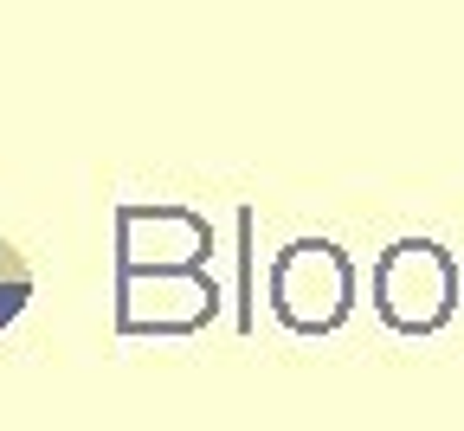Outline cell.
<instances>
[{"mask_svg": "<svg viewBox=\"0 0 464 431\" xmlns=\"http://www.w3.org/2000/svg\"><path fill=\"white\" fill-rule=\"evenodd\" d=\"M374 316L393 335H439L458 316V258L432 238H400L374 264Z\"/></svg>", "mask_w": 464, "mask_h": 431, "instance_id": "obj_1", "label": "cell"}, {"mask_svg": "<svg viewBox=\"0 0 464 431\" xmlns=\"http://www.w3.org/2000/svg\"><path fill=\"white\" fill-rule=\"evenodd\" d=\"M355 310V264L329 238H297L271 264V316L297 335H335Z\"/></svg>", "mask_w": 464, "mask_h": 431, "instance_id": "obj_2", "label": "cell"}, {"mask_svg": "<svg viewBox=\"0 0 464 431\" xmlns=\"http://www.w3.org/2000/svg\"><path fill=\"white\" fill-rule=\"evenodd\" d=\"M26 302H33V271H26V258L14 252V244L0 238V329H7Z\"/></svg>", "mask_w": 464, "mask_h": 431, "instance_id": "obj_3", "label": "cell"}]
</instances>
